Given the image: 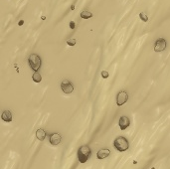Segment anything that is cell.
Masks as SVG:
<instances>
[{
	"mask_svg": "<svg viewBox=\"0 0 170 169\" xmlns=\"http://www.w3.org/2000/svg\"><path fill=\"white\" fill-rule=\"evenodd\" d=\"M119 127L122 130H125L129 126H130V121H129V119L125 116H122V117L119 119Z\"/></svg>",
	"mask_w": 170,
	"mask_h": 169,
	"instance_id": "8",
	"label": "cell"
},
{
	"mask_svg": "<svg viewBox=\"0 0 170 169\" xmlns=\"http://www.w3.org/2000/svg\"><path fill=\"white\" fill-rule=\"evenodd\" d=\"M129 100V94L125 90H120L117 95V106H124Z\"/></svg>",
	"mask_w": 170,
	"mask_h": 169,
	"instance_id": "6",
	"label": "cell"
},
{
	"mask_svg": "<svg viewBox=\"0 0 170 169\" xmlns=\"http://www.w3.org/2000/svg\"><path fill=\"white\" fill-rule=\"evenodd\" d=\"M110 155V150L107 148H103V149H100L97 153V157L98 159H105L108 157Z\"/></svg>",
	"mask_w": 170,
	"mask_h": 169,
	"instance_id": "9",
	"label": "cell"
},
{
	"mask_svg": "<svg viewBox=\"0 0 170 169\" xmlns=\"http://www.w3.org/2000/svg\"><path fill=\"white\" fill-rule=\"evenodd\" d=\"M76 42H77V41H76V39H72V38H71V39H68V40H67V44H68V45L69 46H75L76 45Z\"/></svg>",
	"mask_w": 170,
	"mask_h": 169,
	"instance_id": "15",
	"label": "cell"
},
{
	"mask_svg": "<svg viewBox=\"0 0 170 169\" xmlns=\"http://www.w3.org/2000/svg\"><path fill=\"white\" fill-rule=\"evenodd\" d=\"M113 146H115V148L117 151L124 152V151H126L129 148V140L125 137H124V136H119L113 141Z\"/></svg>",
	"mask_w": 170,
	"mask_h": 169,
	"instance_id": "2",
	"label": "cell"
},
{
	"mask_svg": "<svg viewBox=\"0 0 170 169\" xmlns=\"http://www.w3.org/2000/svg\"><path fill=\"white\" fill-rule=\"evenodd\" d=\"M1 119L2 121H6V122H10L12 121V114L10 111H4L2 112V116H1Z\"/></svg>",
	"mask_w": 170,
	"mask_h": 169,
	"instance_id": "10",
	"label": "cell"
},
{
	"mask_svg": "<svg viewBox=\"0 0 170 169\" xmlns=\"http://www.w3.org/2000/svg\"><path fill=\"white\" fill-rule=\"evenodd\" d=\"M91 155H92V150L89 145H82L78 149V159L80 163H86L90 159Z\"/></svg>",
	"mask_w": 170,
	"mask_h": 169,
	"instance_id": "1",
	"label": "cell"
},
{
	"mask_svg": "<svg viewBox=\"0 0 170 169\" xmlns=\"http://www.w3.org/2000/svg\"><path fill=\"white\" fill-rule=\"evenodd\" d=\"M49 141H50V143L52 145L56 146L61 143V141H62V136H61V134L58 133V132L52 133L50 134V136H49Z\"/></svg>",
	"mask_w": 170,
	"mask_h": 169,
	"instance_id": "7",
	"label": "cell"
},
{
	"mask_svg": "<svg viewBox=\"0 0 170 169\" xmlns=\"http://www.w3.org/2000/svg\"><path fill=\"white\" fill-rule=\"evenodd\" d=\"M36 137L38 140H40V141H43L44 139H45L46 137V132L44 129H37V131H36Z\"/></svg>",
	"mask_w": 170,
	"mask_h": 169,
	"instance_id": "11",
	"label": "cell"
},
{
	"mask_svg": "<svg viewBox=\"0 0 170 169\" xmlns=\"http://www.w3.org/2000/svg\"><path fill=\"white\" fill-rule=\"evenodd\" d=\"M22 24H23V21H22V20H21L20 22H19V25H20V26H21V25H22Z\"/></svg>",
	"mask_w": 170,
	"mask_h": 169,
	"instance_id": "18",
	"label": "cell"
},
{
	"mask_svg": "<svg viewBox=\"0 0 170 169\" xmlns=\"http://www.w3.org/2000/svg\"><path fill=\"white\" fill-rule=\"evenodd\" d=\"M32 79H33V81L35 83H40L41 81H42V77H41L40 73H39V72H35L33 74V76H32Z\"/></svg>",
	"mask_w": 170,
	"mask_h": 169,
	"instance_id": "12",
	"label": "cell"
},
{
	"mask_svg": "<svg viewBox=\"0 0 170 169\" xmlns=\"http://www.w3.org/2000/svg\"><path fill=\"white\" fill-rule=\"evenodd\" d=\"M166 46H167L166 40L163 38H159V39H157L156 42L154 44V51L157 53H160L166 49Z\"/></svg>",
	"mask_w": 170,
	"mask_h": 169,
	"instance_id": "4",
	"label": "cell"
},
{
	"mask_svg": "<svg viewBox=\"0 0 170 169\" xmlns=\"http://www.w3.org/2000/svg\"><path fill=\"white\" fill-rule=\"evenodd\" d=\"M61 89L65 94H71L74 90V86L68 79H64L61 83Z\"/></svg>",
	"mask_w": 170,
	"mask_h": 169,
	"instance_id": "5",
	"label": "cell"
},
{
	"mask_svg": "<svg viewBox=\"0 0 170 169\" xmlns=\"http://www.w3.org/2000/svg\"><path fill=\"white\" fill-rule=\"evenodd\" d=\"M92 17H93V14L91 13L90 11L84 10L82 13H81V18H83V19H89V18H92Z\"/></svg>",
	"mask_w": 170,
	"mask_h": 169,
	"instance_id": "13",
	"label": "cell"
},
{
	"mask_svg": "<svg viewBox=\"0 0 170 169\" xmlns=\"http://www.w3.org/2000/svg\"><path fill=\"white\" fill-rule=\"evenodd\" d=\"M102 77L103 79H107L108 78V72L107 71H103L102 72Z\"/></svg>",
	"mask_w": 170,
	"mask_h": 169,
	"instance_id": "16",
	"label": "cell"
},
{
	"mask_svg": "<svg viewBox=\"0 0 170 169\" xmlns=\"http://www.w3.org/2000/svg\"><path fill=\"white\" fill-rule=\"evenodd\" d=\"M28 63L29 66L34 72H38V70L41 68L42 65V60L40 56L37 55V54H31L28 58Z\"/></svg>",
	"mask_w": 170,
	"mask_h": 169,
	"instance_id": "3",
	"label": "cell"
},
{
	"mask_svg": "<svg viewBox=\"0 0 170 169\" xmlns=\"http://www.w3.org/2000/svg\"><path fill=\"white\" fill-rule=\"evenodd\" d=\"M75 26H76L75 22H74V21L70 22V28H71V29H75Z\"/></svg>",
	"mask_w": 170,
	"mask_h": 169,
	"instance_id": "17",
	"label": "cell"
},
{
	"mask_svg": "<svg viewBox=\"0 0 170 169\" xmlns=\"http://www.w3.org/2000/svg\"><path fill=\"white\" fill-rule=\"evenodd\" d=\"M139 18L141 19L143 22H147L148 21V17H147V15L145 13H143V12H141V13H139Z\"/></svg>",
	"mask_w": 170,
	"mask_h": 169,
	"instance_id": "14",
	"label": "cell"
}]
</instances>
